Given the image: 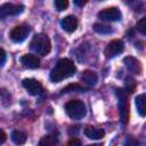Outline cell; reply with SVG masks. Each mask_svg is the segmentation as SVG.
<instances>
[{"instance_id":"8fae6325","label":"cell","mask_w":146,"mask_h":146,"mask_svg":"<svg viewBox=\"0 0 146 146\" xmlns=\"http://www.w3.org/2000/svg\"><path fill=\"white\" fill-rule=\"evenodd\" d=\"M21 63L27 68H36L40 65V59L32 54H26L21 57Z\"/></svg>"},{"instance_id":"3957f363","label":"cell","mask_w":146,"mask_h":146,"mask_svg":"<svg viewBox=\"0 0 146 146\" xmlns=\"http://www.w3.org/2000/svg\"><path fill=\"white\" fill-rule=\"evenodd\" d=\"M65 111L66 114L73 119V120H80L86 115V105L83 104V102L79 100V99H73L70 100L66 105H65Z\"/></svg>"},{"instance_id":"603a6c76","label":"cell","mask_w":146,"mask_h":146,"mask_svg":"<svg viewBox=\"0 0 146 146\" xmlns=\"http://www.w3.org/2000/svg\"><path fill=\"white\" fill-rule=\"evenodd\" d=\"M67 146H81V141H80V139H78V138H73L72 140L68 141Z\"/></svg>"},{"instance_id":"5bb4252c","label":"cell","mask_w":146,"mask_h":146,"mask_svg":"<svg viewBox=\"0 0 146 146\" xmlns=\"http://www.w3.org/2000/svg\"><path fill=\"white\" fill-rule=\"evenodd\" d=\"M97 80H98L97 74L94 71H90V70H86L81 75V81L84 82L86 84L90 86V87L95 86L97 83Z\"/></svg>"},{"instance_id":"ffe728a7","label":"cell","mask_w":146,"mask_h":146,"mask_svg":"<svg viewBox=\"0 0 146 146\" xmlns=\"http://www.w3.org/2000/svg\"><path fill=\"white\" fill-rule=\"evenodd\" d=\"M137 29L141 34L146 33V18H141L138 23H137Z\"/></svg>"},{"instance_id":"4316f807","label":"cell","mask_w":146,"mask_h":146,"mask_svg":"<svg viewBox=\"0 0 146 146\" xmlns=\"http://www.w3.org/2000/svg\"><path fill=\"white\" fill-rule=\"evenodd\" d=\"M89 146H99V145H89Z\"/></svg>"},{"instance_id":"d4e9b609","label":"cell","mask_w":146,"mask_h":146,"mask_svg":"<svg viewBox=\"0 0 146 146\" xmlns=\"http://www.w3.org/2000/svg\"><path fill=\"white\" fill-rule=\"evenodd\" d=\"M6 139H7V135L5 133L3 130L0 129V144H3L6 141Z\"/></svg>"},{"instance_id":"6da1fadb","label":"cell","mask_w":146,"mask_h":146,"mask_svg":"<svg viewBox=\"0 0 146 146\" xmlns=\"http://www.w3.org/2000/svg\"><path fill=\"white\" fill-rule=\"evenodd\" d=\"M75 65L68 58H62L57 62L55 67L50 72V80L52 82H59L75 74Z\"/></svg>"},{"instance_id":"30bf717a","label":"cell","mask_w":146,"mask_h":146,"mask_svg":"<svg viewBox=\"0 0 146 146\" xmlns=\"http://www.w3.org/2000/svg\"><path fill=\"white\" fill-rule=\"evenodd\" d=\"M60 26L64 31H66L67 33H72L76 30L78 27V18L73 15H68L65 16L64 18H62L60 21Z\"/></svg>"},{"instance_id":"44dd1931","label":"cell","mask_w":146,"mask_h":146,"mask_svg":"<svg viewBox=\"0 0 146 146\" xmlns=\"http://www.w3.org/2000/svg\"><path fill=\"white\" fill-rule=\"evenodd\" d=\"M125 86H127L128 91H129V92H132V91H133V89H135V86H136L135 80H133V79H131V78H128V79H127V83H125Z\"/></svg>"},{"instance_id":"277c9868","label":"cell","mask_w":146,"mask_h":146,"mask_svg":"<svg viewBox=\"0 0 146 146\" xmlns=\"http://www.w3.org/2000/svg\"><path fill=\"white\" fill-rule=\"evenodd\" d=\"M116 96H117V104H119V112H120V117L121 122L125 124L128 122L129 117V110H128V100H127V95L122 89L116 90Z\"/></svg>"},{"instance_id":"52a82bcc","label":"cell","mask_w":146,"mask_h":146,"mask_svg":"<svg viewBox=\"0 0 146 146\" xmlns=\"http://www.w3.org/2000/svg\"><path fill=\"white\" fill-rule=\"evenodd\" d=\"M23 87L25 88V90L32 95V96H38L42 92L43 88H42V84L35 80V79H32V78H29V79H24L23 82H22Z\"/></svg>"},{"instance_id":"4fadbf2b","label":"cell","mask_w":146,"mask_h":146,"mask_svg":"<svg viewBox=\"0 0 146 146\" xmlns=\"http://www.w3.org/2000/svg\"><path fill=\"white\" fill-rule=\"evenodd\" d=\"M84 135L90 139H102L105 136V131L97 127H87L84 129Z\"/></svg>"},{"instance_id":"7a4b0ae2","label":"cell","mask_w":146,"mask_h":146,"mask_svg":"<svg viewBox=\"0 0 146 146\" xmlns=\"http://www.w3.org/2000/svg\"><path fill=\"white\" fill-rule=\"evenodd\" d=\"M30 48L35 54L46 56L50 52V49H51L50 40L46 34H42V33L35 34L30 42Z\"/></svg>"},{"instance_id":"ba28073f","label":"cell","mask_w":146,"mask_h":146,"mask_svg":"<svg viewBox=\"0 0 146 146\" xmlns=\"http://www.w3.org/2000/svg\"><path fill=\"white\" fill-rule=\"evenodd\" d=\"M123 49H124V43L121 40L115 39V40H112L107 44V47L105 49V55L107 58H113V57L117 56L119 54H121L123 51Z\"/></svg>"},{"instance_id":"9c48e42d","label":"cell","mask_w":146,"mask_h":146,"mask_svg":"<svg viewBox=\"0 0 146 146\" xmlns=\"http://www.w3.org/2000/svg\"><path fill=\"white\" fill-rule=\"evenodd\" d=\"M121 11L115 8V7H111V8H106L103 9L102 11L98 13V17L103 21H111V22H116L121 19Z\"/></svg>"},{"instance_id":"7c38bea8","label":"cell","mask_w":146,"mask_h":146,"mask_svg":"<svg viewBox=\"0 0 146 146\" xmlns=\"http://www.w3.org/2000/svg\"><path fill=\"white\" fill-rule=\"evenodd\" d=\"M124 64L125 66L128 67V70L135 74H140L141 73V65H140V62L137 60L136 58L131 57V56H128L124 58Z\"/></svg>"},{"instance_id":"5b68a950","label":"cell","mask_w":146,"mask_h":146,"mask_svg":"<svg viewBox=\"0 0 146 146\" xmlns=\"http://www.w3.org/2000/svg\"><path fill=\"white\" fill-rule=\"evenodd\" d=\"M24 7L22 5H14V3H3L0 6V18L3 19L8 16H15L23 11Z\"/></svg>"},{"instance_id":"e0dca14e","label":"cell","mask_w":146,"mask_h":146,"mask_svg":"<svg viewBox=\"0 0 146 146\" xmlns=\"http://www.w3.org/2000/svg\"><path fill=\"white\" fill-rule=\"evenodd\" d=\"M135 100H136V106H137V111L139 115L145 116V94L138 95Z\"/></svg>"},{"instance_id":"2e32d148","label":"cell","mask_w":146,"mask_h":146,"mask_svg":"<svg viewBox=\"0 0 146 146\" xmlns=\"http://www.w3.org/2000/svg\"><path fill=\"white\" fill-rule=\"evenodd\" d=\"M57 143H58L57 137H55L52 135H46L40 139L39 146H56Z\"/></svg>"},{"instance_id":"7402d4cb","label":"cell","mask_w":146,"mask_h":146,"mask_svg":"<svg viewBox=\"0 0 146 146\" xmlns=\"http://www.w3.org/2000/svg\"><path fill=\"white\" fill-rule=\"evenodd\" d=\"M123 146H139V143L136 139H133V138H129V139L125 140Z\"/></svg>"},{"instance_id":"9a60e30c","label":"cell","mask_w":146,"mask_h":146,"mask_svg":"<svg viewBox=\"0 0 146 146\" xmlns=\"http://www.w3.org/2000/svg\"><path fill=\"white\" fill-rule=\"evenodd\" d=\"M10 137H11V140L16 145H23L26 141V135L23 131H19V130H14L11 132V136Z\"/></svg>"},{"instance_id":"d6986e66","label":"cell","mask_w":146,"mask_h":146,"mask_svg":"<svg viewBox=\"0 0 146 146\" xmlns=\"http://www.w3.org/2000/svg\"><path fill=\"white\" fill-rule=\"evenodd\" d=\"M68 6V2L66 0H56L55 1V7L58 11H62V10H65Z\"/></svg>"},{"instance_id":"8992f818","label":"cell","mask_w":146,"mask_h":146,"mask_svg":"<svg viewBox=\"0 0 146 146\" xmlns=\"http://www.w3.org/2000/svg\"><path fill=\"white\" fill-rule=\"evenodd\" d=\"M29 34H30V27L27 25H18L10 31V39L14 42L19 43L23 42Z\"/></svg>"},{"instance_id":"ac0fdd59","label":"cell","mask_w":146,"mask_h":146,"mask_svg":"<svg viewBox=\"0 0 146 146\" xmlns=\"http://www.w3.org/2000/svg\"><path fill=\"white\" fill-rule=\"evenodd\" d=\"M94 30L97 33H100V34H110V33H112V27L111 26L105 25V24H100V23H95L94 24Z\"/></svg>"},{"instance_id":"484cf974","label":"cell","mask_w":146,"mask_h":146,"mask_svg":"<svg viewBox=\"0 0 146 146\" xmlns=\"http://www.w3.org/2000/svg\"><path fill=\"white\" fill-rule=\"evenodd\" d=\"M74 3L78 5V6H83L86 2H84V1H82V2H81V1H74Z\"/></svg>"},{"instance_id":"cb8c5ba5","label":"cell","mask_w":146,"mask_h":146,"mask_svg":"<svg viewBox=\"0 0 146 146\" xmlns=\"http://www.w3.org/2000/svg\"><path fill=\"white\" fill-rule=\"evenodd\" d=\"M5 60H6V52L2 48H0V65L3 64Z\"/></svg>"}]
</instances>
